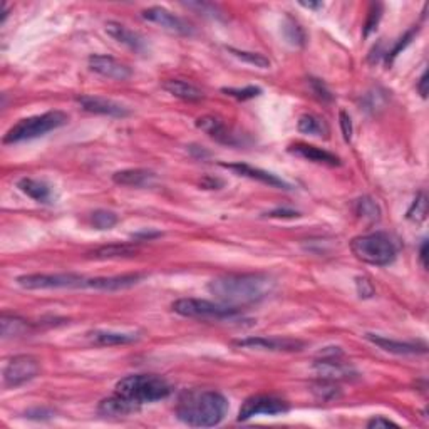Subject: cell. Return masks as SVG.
Listing matches in <instances>:
<instances>
[{
  "instance_id": "cell-1",
  "label": "cell",
  "mask_w": 429,
  "mask_h": 429,
  "mask_svg": "<svg viewBox=\"0 0 429 429\" xmlns=\"http://www.w3.org/2000/svg\"><path fill=\"white\" fill-rule=\"evenodd\" d=\"M273 289L275 282L265 273H233L213 278L208 284V292L215 295L220 304L235 309L267 299Z\"/></svg>"
},
{
  "instance_id": "cell-2",
  "label": "cell",
  "mask_w": 429,
  "mask_h": 429,
  "mask_svg": "<svg viewBox=\"0 0 429 429\" xmlns=\"http://www.w3.org/2000/svg\"><path fill=\"white\" fill-rule=\"evenodd\" d=\"M227 413V397L216 391L183 392L176 406L180 421L192 428H213L223 421Z\"/></svg>"
},
{
  "instance_id": "cell-3",
  "label": "cell",
  "mask_w": 429,
  "mask_h": 429,
  "mask_svg": "<svg viewBox=\"0 0 429 429\" xmlns=\"http://www.w3.org/2000/svg\"><path fill=\"white\" fill-rule=\"evenodd\" d=\"M116 394L141 406L166 399L171 394V386L156 374H132L116 384Z\"/></svg>"
},
{
  "instance_id": "cell-4",
  "label": "cell",
  "mask_w": 429,
  "mask_h": 429,
  "mask_svg": "<svg viewBox=\"0 0 429 429\" xmlns=\"http://www.w3.org/2000/svg\"><path fill=\"white\" fill-rule=\"evenodd\" d=\"M351 250L357 260L375 267H386L394 262L397 255L396 243L384 232L356 237L351 242Z\"/></svg>"
},
{
  "instance_id": "cell-5",
  "label": "cell",
  "mask_w": 429,
  "mask_h": 429,
  "mask_svg": "<svg viewBox=\"0 0 429 429\" xmlns=\"http://www.w3.org/2000/svg\"><path fill=\"white\" fill-rule=\"evenodd\" d=\"M68 123V114L63 111H49L39 116L20 119L17 125H14L4 136V143H20L25 139H34L39 136L47 135L49 131H54L57 128L64 126Z\"/></svg>"
},
{
  "instance_id": "cell-6",
  "label": "cell",
  "mask_w": 429,
  "mask_h": 429,
  "mask_svg": "<svg viewBox=\"0 0 429 429\" xmlns=\"http://www.w3.org/2000/svg\"><path fill=\"white\" fill-rule=\"evenodd\" d=\"M17 285L25 290L86 289L87 278L77 273H29L17 278Z\"/></svg>"
},
{
  "instance_id": "cell-7",
  "label": "cell",
  "mask_w": 429,
  "mask_h": 429,
  "mask_svg": "<svg viewBox=\"0 0 429 429\" xmlns=\"http://www.w3.org/2000/svg\"><path fill=\"white\" fill-rule=\"evenodd\" d=\"M175 313L189 318H232L238 309L225 304H215L203 299H180L171 305Z\"/></svg>"
},
{
  "instance_id": "cell-8",
  "label": "cell",
  "mask_w": 429,
  "mask_h": 429,
  "mask_svg": "<svg viewBox=\"0 0 429 429\" xmlns=\"http://www.w3.org/2000/svg\"><path fill=\"white\" fill-rule=\"evenodd\" d=\"M39 371H41V364L34 356L22 354V356L12 357L4 367V386L19 387L22 384L32 381Z\"/></svg>"
},
{
  "instance_id": "cell-9",
  "label": "cell",
  "mask_w": 429,
  "mask_h": 429,
  "mask_svg": "<svg viewBox=\"0 0 429 429\" xmlns=\"http://www.w3.org/2000/svg\"><path fill=\"white\" fill-rule=\"evenodd\" d=\"M289 411V404L284 399H278L275 396L256 394L251 396L242 404L240 413H238V421H249L256 416H275L284 414Z\"/></svg>"
},
{
  "instance_id": "cell-10",
  "label": "cell",
  "mask_w": 429,
  "mask_h": 429,
  "mask_svg": "<svg viewBox=\"0 0 429 429\" xmlns=\"http://www.w3.org/2000/svg\"><path fill=\"white\" fill-rule=\"evenodd\" d=\"M235 346L271 352H299L305 347L302 340L289 337H249L235 340Z\"/></svg>"
},
{
  "instance_id": "cell-11",
  "label": "cell",
  "mask_w": 429,
  "mask_h": 429,
  "mask_svg": "<svg viewBox=\"0 0 429 429\" xmlns=\"http://www.w3.org/2000/svg\"><path fill=\"white\" fill-rule=\"evenodd\" d=\"M89 68L91 70L99 74V76L114 79V81H126L131 77V69L125 63L114 59L111 56H101L94 54L89 57Z\"/></svg>"
},
{
  "instance_id": "cell-12",
  "label": "cell",
  "mask_w": 429,
  "mask_h": 429,
  "mask_svg": "<svg viewBox=\"0 0 429 429\" xmlns=\"http://www.w3.org/2000/svg\"><path fill=\"white\" fill-rule=\"evenodd\" d=\"M143 19L148 22H153V24L161 25L163 29L170 30V32L173 34H180V35H188L192 34V29H189V25L185 22L183 19H180L178 15L171 14L170 11H166V8L163 7H149L143 11Z\"/></svg>"
},
{
  "instance_id": "cell-13",
  "label": "cell",
  "mask_w": 429,
  "mask_h": 429,
  "mask_svg": "<svg viewBox=\"0 0 429 429\" xmlns=\"http://www.w3.org/2000/svg\"><path fill=\"white\" fill-rule=\"evenodd\" d=\"M76 101L81 104L84 111L87 113L103 114V116H111V118H125L130 114V109L125 108V106L116 103V101L106 99V97L81 96L77 97Z\"/></svg>"
},
{
  "instance_id": "cell-14",
  "label": "cell",
  "mask_w": 429,
  "mask_h": 429,
  "mask_svg": "<svg viewBox=\"0 0 429 429\" xmlns=\"http://www.w3.org/2000/svg\"><path fill=\"white\" fill-rule=\"evenodd\" d=\"M106 32H108L109 37H113L114 41L123 44V46L132 49L136 52H143L148 47L146 44V39L136 30H131L126 25L119 24V22H108L106 24Z\"/></svg>"
},
{
  "instance_id": "cell-15",
  "label": "cell",
  "mask_w": 429,
  "mask_h": 429,
  "mask_svg": "<svg viewBox=\"0 0 429 429\" xmlns=\"http://www.w3.org/2000/svg\"><path fill=\"white\" fill-rule=\"evenodd\" d=\"M223 168H228V170L235 171L237 175L245 176V178L256 180L260 183L268 185V187L273 188H282V189H290V185L284 181L282 178H278L277 175L268 173V171L260 170V168H254L250 165H245V163H232V165H222Z\"/></svg>"
},
{
  "instance_id": "cell-16",
  "label": "cell",
  "mask_w": 429,
  "mask_h": 429,
  "mask_svg": "<svg viewBox=\"0 0 429 429\" xmlns=\"http://www.w3.org/2000/svg\"><path fill=\"white\" fill-rule=\"evenodd\" d=\"M144 275L141 273H128V275H116V277H97V278H87L86 289H94V290H106V292H114V290H125L130 287H135L143 280Z\"/></svg>"
},
{
  "instance_id": "cell-17",
  "label": "cell",
  "mask_w": 429,
  "mask_h": 429,
  "mask_svg": "<svg viewBox=\"0 0 429 429\" xmlns=\"http://www.w3.org/2000/svg\"><path fill=\"white\" fill-rule=\"evenodd\" d=\"M366 339L381 347L383 351L397 354V356H414V354H424L426 346L424 344H413V342H401V340H392L387 337H381L375 334H366Z\"/></svg>"
},
{
  "instance_id": "cell-18",
  "label": "cell",
  "mask_w": 429,
  "mask_h": 429,
  "mask_svg": "<svg viewBox=\"0 0 429 429\" xmlns=\"http://www.w3.org/2000/svg\"><path fill=\"white\" fill-rule=\"evenodd\" d=\"M290 153L297 154V156L309 159L312 163H318V165H327V166H340V159L335 154L325 151V149L317 148L312 144H304V143H295L289 148Z\"/></svg>"
},
{
  "instance_id": "cell-19",
  "label": "cell",
  "mask_w": 429,
  "mask_h": 429,
  "mask_svg": "<svg viewBox=\"0 0 429 429\" xmlns=\"http://www.w3.org/2000/svg\"><path fill=\"white\" fill-rule=\"evenodd\" d=\"M197 128L203 132H206L210 138L218 141V143L235 144V138H233L235 135H232V131L228 130L222 119L215 116H201L197 119Z\"/></svg>"
},
{
  "instance_id": "cell-20",
  "label": "cell",
  "mask_w": 429,
  "mask_h": 429,
  "mask_svg": "<svg viewBox=\"0 0 429 429\" xmlns=\"http://www.w3.org/2000/svg\"><path fill=\"white\" fill-rule=\"evenodd\" d=\"M154 176L153 171L143 170V168H131V170H123L113 175V181L121 187H132V188H143L149 187L153 183Z\"/></svg>"
},
{
  "instance_id": "cell-21",
  "label": "cell",
  "mask_w": 429,
  "mask_h": 429,
  "mask_svg": "<svg viewBox=\"0 0 429 429\" xmlns=\"http://www.w3.org/2000/svg\"><path fill=\"white\" fill-rule=\"evenodd\" d=\"M316 373L318 378L325 379V381H340V379H349L354 371L351 367L339 362L335 357H329V359H322L316 362Z\"/></svg>"
},
{
  "instance_id": "cell-22",
  "label": "cell",
  "mask_w": 429,
  "mask_h": 429,
  "mask_svg": "<svg viewBox=\"0 0 429 429\" xmlns=\"http://www.w3.org/2000/svg\"><path fill=\"white\" fill-rule=\"evenodd\" d=\"M163 89L170 92L171 96L180 97V99L183 101H201L205 94H203L201 89H198L197 86L192 82L187 81H181V79H170V81H166L163 84Z\"/></svg>"
},
{
  "instance_id": "cell-23",
  "label": "cell",
  "mask_w": 429,
  "mask_h": 429,
  "mask_svg": "<svg viewBox=\"0 0 429 429\" xmlns=\"http://www.w3.org/2000/svg\"><path fill=\"white\" fill-rule=\"evenodd\" d=\"M139 249L132 243H111V245H104L91 251V256L96 260H113V259H128V256L136 255Z\"/></svg>"
},
{
  "instance_id": "cell-24",
  "label": "cell",
  "mask_w": 429,
  "mask_h": 429,
  "mask_svg": "<svg viewBox=\"0 0 429 429\" xmlns=\"http://www.w3.org/2000/svg\"><path fill=\"white\" fill-rule=\"evenodd\" d=\"M89 339L96 346H123L138 340V334L135 332H114V330H94L89 332Z\"/></svg>"
},
{
  "instance_id": "cell-25",
  "label": "cell",
  "mask_w": 429,
  "mask_h": 429,
  "mask_svg": "<svg viewBox=\"0 0 429 429\" xmlns=\"http://www.w3.org/2000/svg\"><path fill=\"white\" fill-rule=\"evenodd\" d=\"M139 406H136L135 402L126 401L125 397L114 394L113 397H108V399L101 401L99 408V414L103 416H111V418H118V416H128L131 413H135V411H138Z\"/></svg>"
},
{
  "instance_id": "cell-26",
  "label": "cell",
  "mask_w": 429,
  "mask_h": 429,
  "mask_svg": "<svg viewBox=\"0 0 429 429\" xmlns=\"http://www.w3.org/2000/svg\"><path fill=\"white\" fill-rule=\"evenodd\" d=\"M17 188L39 203H49L52 200V189L47 183H44V181L34 178H22L17 181Z\"/></svg>"
},
{
  "instance_id": "cell-27",
  "label": "cell",
  "mask_w": 429,
  "mask_h": 429,
  "mask_svg": "<svg viewBox=\"0 0 429 429\" xmlns=\"http://www.w3.org/2000/svg\"><path fill=\"white\" fill-rule=\"evenodd\" d=\"M29 332L30 324L27 321H24V318L17 316H7V313H4L2 318H0V334H2V339H17Z\"/></svg>"
},
{
  "instance_id": "cell-28",
  "label": "cell",
  "mask_w": 429,
  "mask_h": 429,
  "mask_svg": "<svg viewBox=\"0 0 429 429\" xmlns=\"http://www.w3.org/2000/svg\"><path fill=\"white\" fill-rule=\"evenodd\" d=\"M297 130L304 135L311 136H327L329 135V128H327L325 121L322 118L316 116V114H304L299 119Z\"/></svg>"
},
{
  "instance_id": "cell-29",
  "label": "cell",
  "mask_w": 429,
  "mask_h": 429,
  "mask_svg": "<svg viewBox=\"0 0 429 429\" xmlns=\"http://www.w3.org/2000/svg\"><path fill=\"white\" fill-rule=\"evenodd\" d=\"M228 52H232L237 59H240L242 63H247L250 66H255L259 69H268L271 68V61L267 57L259 54V52H249V51H238V49L228 47Z\"/></svg>"
},
{
  "instance_id": "cell-30",
  "label": "cell",
  "mask_w": 429,
  "mask_h": 429,
  "mask_svg": "<svg viewBox=\"0 0 429 429\" xmlns=\"http://www.w3.org/2000/svg\"><path fill=\"white\" fill-rule=\"evenodd\" d=\"M406 216H408V220H411V222H414V223H423L424 220H426V216H428V198H426V194L421 193V194H418V197H416V200L413 201V205H411Z\"/></svg>"
},
{
  "instance_id": "cell-31",
  "label": "cell",
  "mask_w": 429,
  "mask_h": 429,
  "mask_svg": "<svg viewBox=\"0 0 429 429\" xmlns=\"http://www.w3.org/2000/svg\"><path fill=\"white\" fill-rule=\"evenodd\" d=\"M91 223L97 230H109L118 223V215L108 210H97L91 215Z\"/></svg>"
},
{
  "instance_id": "cell-32",
  "label": "cell",
  "mask_w": 429,
  "mask_h": 429,
  "mask_svg": "<svg viewBox=\"0 0 429 429\" xmlns=\"http://www.w3.org/2000/svg\"><path fill=\"white\" fill-rule=\"evenodd\" d=\"M357 215H361L362 218L371 220V222H375V220H379L381 210H379L378 203L366 197L357 201Z\"/></svg>"
},
{
  "instance_id": "cell-33",
  "label": "cell",
  "mask_w": 429,
  "mask_h": 429,
  "mask_svg": "<svg viewBox=\"0 0 429 429\" xmlns=\"http://www.w3.org/2000/svg\"><path fill=\"white\" fill-rule=\"evenodd\" d=\"M222 91H223L227 96L235 97V99H238V101L254 99V97H256V96L260 94V92H262V89H260V87H255V86L243 87V89H233V87H223Z\"/></svg>"
},
{
  "instance_id": "cell-34",
  "label": "cell",
  "mask_w": 429,
  "mask_h": 429,
  "mask_svg": "<svg viewBox=\"0 0 429 429\" xmlns=\"http://www.w3.org/2000/svg\"><path fill=\"white\" fill-rule=\"evenodd\" d=\"M379 20H381V6H373L369 12V17H367L366 27H364V37H369L371 32H374L378 29Z\"/></svg>"
},
{
  "instance_id": "cell-35",
  "label": "cell",
  "mask_w": 429,
  "mask_h": 429,
  "mask_svg": "<svg viewBox=\"0 0 429 429\" xmlns=\"http://www.w3.org/2000/svg\"><path fill=\"white\" fill-rule=\"evenodd\" d=\"M356 285H357V292H359V295L362 299H369L374 295V287L366 277L356 278Z\"/></svg>"
},
{
  "instance_id": "cell-36",
  "label": "cell",
  "mask_w": 429,
  "mask_h": 429,
  "mask_svg": "<svg viewBox=\"0 0 429 429\" xmlns=\"http://www.w3.org/2000/svg\"><path fill=\"white\" fill-rule=\"evenodd\" d=\"M339 121L340 128H342V136L346 141H351L352 138V119L346 111L339 113Z\"/></svg>"
},
{
  "instance_id": "cell-37",
  "label": "cell",
  "mask_w": 429,
  "mask_h": 429,
  "mask_svg": "<svg viewBox=\"0 0 429 429\" xmlns=\"http://www.w3.org/2000/svg\"><path fill=\"white\" fill-rule=\"evenodd\" d=\"M413 35H414V29H413V30H409V32L406 34L404 37H402L399 42H397V46H396L394 49H392V51H391V54L387 56V63H392V61L396 59V56L399 54V52L402 51V49H404V47L408 46V44L411 42V39H413Z\"/></svg>"
},
{
  "instance_id": "cell-38",
  "label": "cell",
  "mask_w": 429,
  "mask_h": 429,
  "mask_svg": "<svg viewBox=\"0 0 429 429\" xmlns=\"http://www.w3.org/2000/svg\"><path fill=\"white\" fill-rule=\"evenodd\" d=\"M311 84H312L313 92H316V94H317L318 97H321V99H324V101H330V99H332V96H330V92L325 89V86H324V84H322L321 81H317V79H312Z\"/></svg>"
},
{
  "instance_id": "cell-39",
  "label": "cell",
  "mask_w": 429,
  "mask_h": 429,
  "mask_svg": "<svg viewBox=\"0 0 429 429\" xmlns=\"http://www.w3.org/2000/svg\"><path fill=\"white\" fill-rule=\"evenodd\" d=\"M367 426L369 428H389V426H394L397 428V424L394 421H391V419L383 418V416H378V418H373L369 423H367Z\"/></svg>"
},
{
  "instance_id": "cell-40",
  "label": "cell",
  "mask_w": 429,
  "mask_h": 429,
  "mask_svg": "<svg viewBox=\"0 0 429 429\" xmlns=\"http://www.w3.org/2000/svg\"><path fill=\"white\" fill-rule=\"evenodd\" d=\"M268 216H272V218H294V216H299L297 211H292V210H275V211H271L268 213Z\"/></svg>"
},
{
  "instance_id": "cell-41",
  "label": "cell",
  "mask_w": 429,
  "mask_h": 429,
  "mask_svg": "<svg viewBox=\"0 0 429 429\" xmlns=\"http://www.w3.org/2000/svg\"><path fill=\"white\" fill-rule=\"evenodd\" d=\"M418 91L421 92V96L423 97H426L428 96V74L424 73L423 76H421V79H419V82H418Z\"/></svg>"
},
{
  "instance_id": "cell-42",
  "label": "cell",
  "mask_w": 429,
  "mask_h": 429,
  "mask_svg": "<svg viewBox=\"0 0 429 429\" xmlns=\"http://www.w3.org/2000/svg\"><path fill=\"white\" fill-rule=\"evenodd\" d=\"M426 251H428V242L424 240V243L421 245V251H419V259H421L423 267H426Z\"/></svg>"
},
{
  "instance_id": "cell-43",
  "label": "cell",
  "mask_w": 429,
  "mask_h": 429,
  "mask_svg": "<svg viewBox=\"0 0 429 429\" xmlns=\"http://www.w3.org/2000/svg\"><path fill=\"white\" fill-rule=\"evenodd\" d=\"M300 6L302 7H305V8H313V11H316V8H322L324 7V4L322 2H318V4H313V2H300Z\"/></svg>"
}]
</instances>
